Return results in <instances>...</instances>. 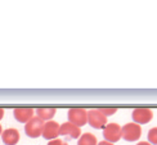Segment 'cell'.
<instances>
[{
	"instance_id": "5",
	"label": "cell",
	"mask_w": 157,
	"mask_h": 145,
	"mask_svg": "<svg viewBox=\"0 0 157 145\" xmlns=\"http://www.w3.org/2000/svg\"><path fill=\"white\" fill-rule=\"evenodd\" d=\"M88 122L94 128H104L107 125V117L102 113L101 109H90L88 112Z\"/></svg>"
},
{
	"instance_id": "18",
	"label": "cell",
	"mask_w": 157,
	"mask_h": 145,
	"mask_svg": "<svg viewBox=\"0 0 157 145\" xmlns=\"http://www.w3.org/2000/svg\"><path fill=\"white\" fill-rule=\"evenodd\" d=\"M4 117V109L3 108H0V120Z\"/></svg>"
},
{
	"instance_id": "10",
	"label": "cell",
	"mask_w": 157,
	"mask_h": 145,
	"mask_svg": "<svg viewBox=\"0 0 157 145\" xmlns=\"http://www.w3.org/2000/svg\"><path fill=\"white\" fill-rule=\"evenodd\" d=\"M19 137L21 135L16 128H6L2 134V140L5 145H16L19 141Z\"/></svg>"
},
{
	"instance_id": "13",
	"label": "cell",
	"mask_w": 157,
	"mask_h": 145,
	"mask_svg": "<svg viewBox=\"0 0 157 145\" xmlns=\"http://www.w3.org/2000/svg\"><path fill=\"white\" fill-rule=\"evenodd\" d=\"M148 143L152 145H157V127H153L148 131Z\"/></svg>"
},
{
	"instance_id": "11",
	"label": "cell",
	"mask_w": 157,
	"mask_h": 145,
	"mask_svg": "<svg viewBox=\"0 0 157 145\" xmlns=\"http://www.w3.org/2000/svg\"><path fill=\"white\" fill-rule=\"evenodd\" d=\"M56 108H37L36 110V114L37 117L43 120L44 122H48V121H52V118L56 116Z\"/></svg>"
},
{
	"instance_id": "2",
	"label": "cell",
	"mask_w": 157,
	"mask_h": 145,
	"mask_svg": "<svg viewBox=\"0 0 157 145\" xmlns=\"http://www.w3.org/2000/svg\"><path fill=\"white\" fill-rule=\"evenodd\" d=\"M121 132H122V139H125L126 141H136L139 140L142 135V127L140 125L135 122L126 123L125 126L121 127Z\"/></svg>"
},
{
	"instance_id": "12",
	"label": "cell",
	"mask_w": 157,
	"mask_h": 145,
	"mask_svg": "<svg viewBox=\"0 0 157 145\" xmlns=\"http://www.w3.org/2000/svg\"><path fill=\"white\" fill-rule=\"evenodd\" d=\"M97 144H98L97 137L90 132L82 134L78 137V143H77V145H97Z\"/></svg>"
},
{
	"instance_id": "3",
	"label": "cell",
	"mask_w": 157,
	"mask_h": 145,
	"mask_svg": "<svg viewBox=\"0 0 157 145\" xmlns=\"http://www.w3.org/2000/svg\"><path fill=\"white\" fill-rule=\"evenodd\" d=\"M68 122L74 123L75 126L81 127L88 123V110L84 108H71L68 110Z\"/></svg>"
},
{
	"instance_id": "6",
	"label": "cell",
	"mask_w": 157,
	"mask_h": 145,
	"mask_svg": "<svg viewBox=\"0 0 157 145\" xmlns=\"http://www.w3.org/2000/svg\"><path fill=\"white\" fill-rule=\"evenodd\" d=\"M133 120L135 123L138 125H144L148 123L149 121H152L153 118V112L149 108H135L133 110Z\"/></svg>"
},
{
	"instance_id": "14",
	"label": "cell",
	"mask_w": 157,
	"mask_h": 145,
	"mask_svg": "<svg viewBox=\"0 0 157 145\" xmlns=\"http://www.w3.org/2000/svg\"><path fill=\"white\" fill-rule=\"evenodd\" d=\"M101 109V112L102 113L106 116V117H108V116H112V114H115L116 112H117V109L116 108H99Z\"/></svg>"
},
{
	"instance_id": "16",
	"label": "cell",
	"mask_w": 157,
	"mask_h": 145,
	"mask_svg": "<svg viewBox=\"0 0 157 145\" xmlns=\"http://www.w3.org/2000/svg\"><path fill=\"white\" fill-rule=\"evenodd\" d=\"M97 145H113V144H112V143H109V141H107V140H104V141L98 143Z\"/></svg>"
},
{
	"instance_id": "17",
	"label": "cell",
	"mask_w": 157,
	"mask_h": 145,
	"mask_svg": "<svg viewBox=\"0 0 157 145\" xmlns=\"http://www.w3.org/2000/svg\"><path fill=\"white\" fill-rule=\"evenodd\" d=\"M136 145H152L151 143H148V141H140V143H138Z\"/></svg>"
},
{
	"instance_id": "8",
	"label": "cell",
	"mask_w": 157,
	"mask_h": 145,
	"mask_svg": "<svg viewBox=\"0 0 157 145\" xmlns=\"http://www.w3.org/2000/svg\"><path fill=\"white\" fill-rule=\"evenodd\" d=\"M59 135L63 136H70L71 139H78L81 136V130L80 127L75 126L71 122H64L59 126Z\"/></svg>"
},
{
	"instance_id": "19",
	"label": "cell",
	"mask_w": 157,
	"mask_h": 145,
	"mask_svg": "<svg viewBox=\"0 0 157 145\" xmlns=\"http://www.w3.org/2000/svg\"><path fill=\"white\" fill-rule=\"evenodd\" d=\"M2 134H3V127H2V125H0V136H2Z\"/></svg>"
},
{
	"instance_id": "7",
	"label": "cell",
	"mask_w": 157,
	"mask_h": 145,
	"mask_svg": "<svg viewBox=\"0 0 157 145\" xmlns=\"http://www.w3.org/2000/svg\"><path fill=\"white\" fill-rule=\"evenodd\" d=\"M59 126L58 122L56 121H48L44 123V128H43V137L47 140H54L57 139V136L59 135Z\"/></svg>"
},
{
	"instance_id": "15",
	"label": "cell",
	"mask_w": 157,
	"mask_h": 145,
	"mask_svg": "<svg viewBox=\"0 0 157 145\" xmlns=\"http://www.w3.org/2000/svg\"><path fill=\"white\" fill-rule=\"evenodd\" d=\"M48 145H68L67 143H64L63 140H59V139H54V140H50L48 143Z\"/></svg>"
},
{
	"instance_id": "4",
	"label": "cell",
	"mask_w": 157,
	"mask_h": 145,
	"mask_svg": "<svg viewBox=\"0 0 157 145\" xmlns=\"http://www.w3.org/2000/svg\"><path fill=\"white\" fill-rule=\"evenodd\" d=\"M103 137L109 143H116L119 141L122 137V132H121V127L120 125H117L115 122L112 123H107L103 128Z\"/></svg>"
},
{
	"instance_id": "9",
	"label": "cell",
	"mask_w": 157,
	"mask_h": 145,
	"mask_svg": "<svg viewBox=\"0 0 157 145\" xmlns=\"http://www.w3.org/2000/svg\"><path fill=\"white\" fill-rule=\"evenodd\" d=\"M34 109L32 108H26V107H19V108H16L13 110V114H14V118L21 122V123H27L31 118H34Z\"/></svg>"
},
{
	"instance_id": "1",
	"label": "cell",
	"mask_w": 157,
	"mask_h": 145,
	"mask_svg": "<svg viewBox=\"0 0 157 145\" xmlns=\"http://www.w3.org/2000/svg\"><path fill=\"white\" fill-rule=\"evenodd\" d=\"M44 121L40 120L37 116H35L34 118H31V120L26 123L25 126V132L29 137L31 139H36V137L41 136L43 135V128H44Z\"/></svg>"
}]
</instances>
